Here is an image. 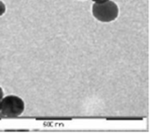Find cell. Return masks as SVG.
<instances>
[{
  "label": "cell",
  "instance_id": "obj_2",
  "mask_svg": "<svg viewBox=\"0 0 150 133\" xmlns=\"http://www.w3.org/2000/svg\"><path fill=\"white\" fill-rule=\"evenodd\" d=\"M92 12L94 18L100 22H110L118 17L119 8L114 2L108 0L102 3H94L92 7Z\"/></svg>",
  "mask_w": 150,
  "mask_h": 133
},
{
  "label": "cell",
  "instance_id": "obj_1",
  "mask_svg": "<svg viewBox=\"0 0 150 133\" xmlns=\"http://www.w3.org/2000/svg\"><path fill=\"white\" fill-rule=\"evenodd\" d=\"M25 110L23 99L16 95H8L1 99L0 116L14 118L22 115Z\"/></svg>",
  "mask_w": 150,
  "mask_h": 133
},
{
  "label": "cell",
  "instance_id": "obj_6",
  "mask_svg": "<svg viewBox=\"0 0 150 133\" xmlns=\"http://www.w3.org/2000/svg\"><path fill=\"white\" fill-rule=\"evenodd\" d=\"M0 109H1V99H0Z\"/></svg>",
  "mask_w": 150,
  "mask_h": 133
},
{
  "label": "cell",
  "instance_id": "obj_5",
  "mask_svg": "<svg viewBox=\"0 0 150 133\" xmlns=\"http://www.w3.org/2000/svg\"><path fill=\"white\" fill-rule=\"evenodd\" d=\"M3 94H4V93H3V90H2V88L0 87V99H2V97H3Z\"/></svg>",
  "mask_w": 150,
  "mask_h": 133
},
{
  "label": "cell",
  "instance_id": "obj_4",
  "mask_svg": "<svg viewBox=\"0 0 150 133\" xmlns=\"http://www.w3.org/2000/svg\"><path fill=\"white\" fill-rule=\"evenodd\" d=\"M94 3H102V2H105L108 1V0H92Z\"/></svg>",
  "mask_w": 150,
  "mask_h": 133
},
{
  "label": "cell",
  "instance_id": "obj_3",
  "mask_svg": "<svg viewBox=\"0 0 150 133\" xmlns=\"http://www.w3.org/2000/svg\"><path fill=\"white\" fill-rule=\"evenodd\" d=\"M6 8L5 4L2 2V1H0V16L4 14L5 12H6Z\"/></svg>",
  "mask_w": 150,
  "mask_h": 133
}]
</instances>
